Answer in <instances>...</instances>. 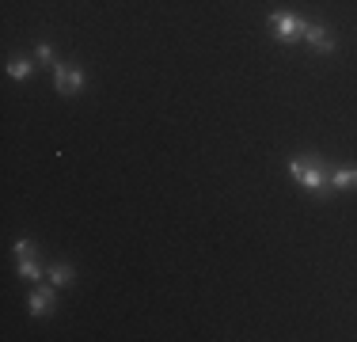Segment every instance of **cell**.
<instances>
[{
    "instance_id": "11",
    "label": "cell",
    "mask_w": 357,
    "mask_h": 342,
    "mask_svg": "<svg viewBox=\"0 0 357 342\" xmlns=\"http://www.w3.org/2000/svg\"><path fill=\"white\" fill-rule=\"evenodd\" d=\"M15 255H20V259L35 255V244H31V239H15Z\"/></svg>"
},
{
    "instance_id": "8",
    "label": "cell",
    "mask_w": 357,
    "mask_h": 342,
    "mask_svg": "<svg viewBox=\"0 0 357 342\" xmlns=\"http://www.w3.org/2000/svg\"><path fill=\"white\" fill-rule=\"evenodd\" d=\"M46 274H50V281H54V285H69V281H73V267H69V262H54Z\"/></svg>"
},
{
    "instance_id": "10",
    "label": "cell",
    "mask_w": 357,
    "mask_h": 342,
    "mask_svg": "<svg viewBox=\"0 0 357 342\" xmlns=\"http://www.w3.org/2000/svg\"><path fill=\"white\" fill-rule=\"evenodd\" d=\"M35 54H38V61H42V65H50V68H57V65H61V61H57V54L46 46V42H38V50H35Z\"/></svg>"
},
{
    "instance_id": "5",
    "label": "cell",
    "mask_w": 357,
    "mask_h": 342,
    "mask_svg": "<svg viewBox=\"0 0 357 342\" xmlns=\"http://www.w3.org/2000/svg\"><path fill=\"white\" fill-rule=\"evenodd\" d=\"M304 42H308L316 54H331V50H335V38H331V31L323 27V23H308V31H304Z\"/></svg>"
},
{
    "instance_id": "1",
    "label": "cell",
    "mask_w": 357,
    "mask_h": 342,
    "mask_svg": "<svg viewBox=\"0 0 357 342\" xmlns=\"http://www.w3.org/2000/svg\"><path fill=\"white\" fill-rule=\"evenodd\" d=\"M289 175H293L296 183L304 186V191H312V194H327V191H331V183H327V175H323V168H319L316 156H308V160H289Z\"/></svg>"
},
{
    "instance_id": "7",
    "label": "cell",
    "mask_w": 357,
    "mask_h": 342,
    "mask_svg": "<svg viewBox=\"0 0 357 342\" xmlns=\"http://www.w3.org/2000/svg\"><path fill=\"white\" fill-rule=\"evenodd\" d=\"M31 68H35L31 57H12V61H8V76H12V80H27Z\"/></svg>"
},
{
    "instance_id": "2",
    "label": "cell",
    "mask_w": 357,
    "mask_h": 342,
    "mask_svg": "<svg viewBox=\"0 0 357 342\" xmlns=\"http://www.w3.org/2000/svg\"><path fill=\"white\" fill-rule=\"evenodd\" d=\"M270 31H274L278 42H296L308 31V20H304V15H293V12H270Z\"/></svg>"
},
{
    "instance_id": "9",
    "label": "cell",
    "mask_w": 357,
    "mask_h": 342,
    "mask_svg": "<svg viewBox=\"0 0 357 342\" xmlns=\"http://www.w3.org/2000/svg\"><path fill=\"white\" fill-rule=\"evenodd\" d=\"M20 278H27V281H38V278H42V267L35 262V255H27V259H20Z\"/></svg>"
},
{
    "instance_id": "3",
    "label": "cell",
    "mask_w": 357,
    "mask_h": 342,
    "mask_svg": "<svg viewBox=\"0 0 357 342\" xmlns=\"http://www.w3.org/2000/svg\"><path fill=\"white\" fill-rule=\"evenodd\" d=\"M54 80H57V91H61V96H76V91H84V84H88V76H84L80 68L57 65V68H54Z\"/></svg>"
},
{
    "instance_id": "6",
    "label": "cell",
    "mask_w": 357,
    "mask_h": 342,
    "mask_svg": "<svg viewBox=\"0 0 357 342\" xmlns=\"http://www.w3.org/2000/svg\"><path fill=\"white\" fill-rule=\"evenodd\" d=\"M357 186V168H338L331 175V191H354Z\"/></svg>"
},
{
    "instance_id": "4",
    "label": "cell",
    "mask_w": 357,
    "mask_h": 342,
    "mask_svg": "<svg viewBox=\"0 0 357 342\" xmlns=\"http://www.w3.org/2000/svg\"><path fill=\"white\" fill-rule=\"evenodd\" d=\"M54 308H57L54 281H50V285H38L35 293H31V301H27V312H31V315H50Z\"/></svg>"
}]
</instances>
